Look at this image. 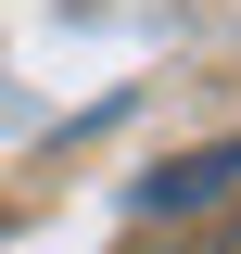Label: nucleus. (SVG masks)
Masks as SVG:
<instances>
[{
  "instance_id": "f257e3e1",
  "label": "nucleus",
  "mask_w": 241,
  "mask_h": 254,
  "mask_svg": "<svg viewBox=\"0 0 241 254\" xmlns=\"http://www.w3.org/2000/svg\"><path fill=\"white\" fill-rule=\"evenodd\" d=\"M165 254H190V242H165Z\"/></svg>"
}]
</instances>
